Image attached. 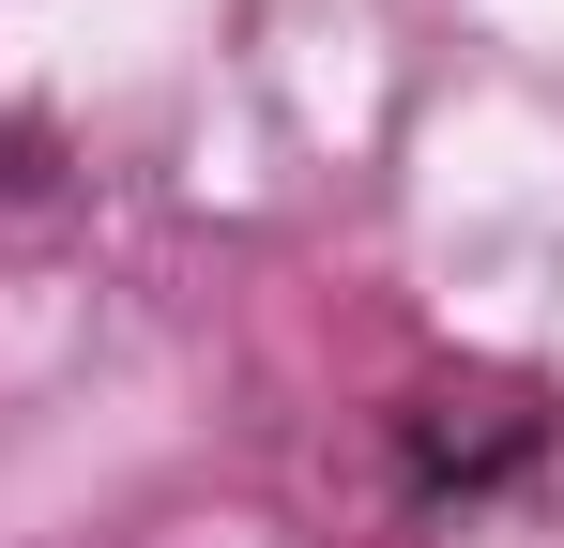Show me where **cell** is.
I'll list each match as a JSON object with an SVG mask.
<instances>
[]
</instances>
